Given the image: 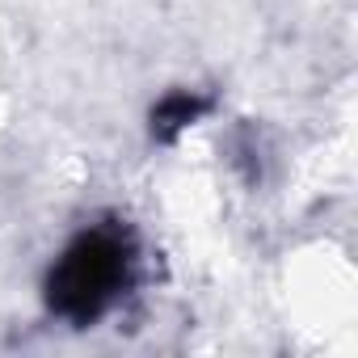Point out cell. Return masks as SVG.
Listing matches in <instances>:
<instances>
[{
  "mask_svg": "<svg viewBox=\"0 0 358 358\" xmlns=\"http://www.w3.org/2000/svg\"><path fill=\"white\" fill-rule=\"evenodd\" d=\"M135 236L122 220H97L68 236L59 257L47 266L43 299L47 312L72 329L97 324L135 282Z\"/></svg>",
  "mask_w": 358,
  "mask_h": 358,
  "instance_id": "obj_1",
  "label": "cell"
}]
</instances>
